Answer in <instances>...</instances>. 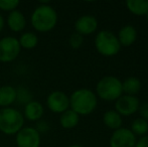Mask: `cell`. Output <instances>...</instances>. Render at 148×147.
I'll list each match as a JSON object with an SVG mask.
<instances>
[{
  "mask_svg": "<svg viewBox=\"0 0 148 147\" xmlns=\"http://www.w3.org/2000/svg\"><path fill=\"white\" fill-rule=\"evenodd\" d=\"M31 25L39 32L51 31L58 23V14L55 8L47 4L37 6L30 17Z\"/></svg>",
  "mask_w": 148,
  "mask_h": 147,
  "instance_id": "obj_1",
  "label": "cell"
},
{
  "mask_svg": "<svg viewBox=\"0 0 148 147\" xmlns=\"http://www.w3.org/2000/svg\"><path fill=\"white\" fill-rule=\"evenodd\" d=\"M97 96L89 89H79L70 97V107L80 115H89L97 107Z\"/></svg>",
  "mask_w": 148,
  "mask_h": 147,
  "instance_id": "obj_2",
  "label": "cell"
},
{
  "mask_svg": "<svg viewBox=\"0 0 148 147\" xmlns=\"http://www.w3.org/2000/svg\"><path fill=\"white\" fill-rule=\"evenodd\" d=\"M23 114L11 107L0 109V131L6 135L17 134L23 128Z\"/></svg>",
  "mask_w": 148,
  "mask_h": 147,
  "instance_id": "obj_3",
  "label": "cell"
},
{
  "mask_svg": "<svg viewBox=\"0 0 148 147\" xmlns=\"http://www.w3.org/2000/svg\"><path fill=\"white\" fill-rule=\"evenodd\" d=\"M96 92L102 100L116 101L123 95L122 82L116 77L106 76L98 82Z\"/></svg>",
  "mask_w": 148,
  "mask_h": 147,
  "instance_id": "obj_4",
  "label": "cell"
},
{
  "mask_svg": "<svg viewBox=\"0 0 148 147\" xmlns=\"http://www.w3.org/2000/svg\"><path fill=\"white\" fill-rule=\"evenodd\" d=\"M95 47L104 57H113L121 49L117 36L109 30H101L95 37Z\"/></svg>",
  "mask_w": 148,
  "mask_h": 147,
  "instance_id": "obj_5",
  "label": "cell"
},
{
  "mask_svg": "<svg viewBox=\"0 0 148 147\" xmlns=\"http://www.w3.org/2000/svg\"><path fill=\"white\" fill-rule=\"evenodd\" d=\"M18 39L13 36H5L0 39V62L9 63L18 57L20 53Z\"/></svg>",
  "mask_w": 148,
  "mask_h": 147,
  "instance_id": "obj_6",
  "label": "cell"
},
{
  "mask_svg": "<svg viewBox=\"0 0 148 147\" xmlns=\"http://www.w3.org/2000/svg\"><path fill=\"white\" fill-rule=\"evenodd\" d=\"M139 107L140 102L138 98L129 95H122L115 103V111L120 116H131L139 110Z\"/></svg>",
  "mask_w": 148,
  "mask_h": 147,
  "instance_id": "obj_7",
  "label": "cell"
},
{
  "mask_svg": "<svg viewBox=\"0 0 148 147\" xmlns=\"http://www.w3.org/2000/svg\"><path fill=\"white\" fill-rule=\"evenodd\" d=\"M16 144L18 147H39V132L33 127H23L16 134Z\"/></svg>",
  "mask_w": 148,
  "mask_h": 147,
  "instance_id": "obj_8",
  "label": "cell"
},
{
  "mask_svg": "<svg viewBox=\"0 0 148 147\" xmlns=\"http://www.w3.org/2000/svg\"><path fill=\"white\" fill-rule=\"evenodd\" d=\"M136 137L130 129L119 128L110 138V147H135Z\"/></svg>",
  "mask_w": 148,
  "mask_h": 147,
  "instance_id": "obj_9",
  "label": "cell"
},
{
  "mask_svg": "<svg viewBox=\"0 0 148 147\" xmlns=\"http://www.w3.org/2000/svg\"><path fill=\"white\" fill-rule=\"evenodd\" d=\"M47 105L49 109L53 113H64L69 110L70 98L62 91H55L51 93L47 98Z\"/></svg>",
  "mask_w": 148,
  "mask_h": 147,
  "instance_id": "obj_10",
  "label": "cell"
},
{
  "mask_svg": "<svg viewBox=\"0 0 148 147\" xmlns=\"http://www.w3.org/2000/svg\"><path fill=\"white\" fill-rule=\"evenodd\" d=\"M98 27V21L92 15H83L75 22L76 32L81 36H89L96 31Z\"/></svg>",
  "mask_w": 148,
  "mask_h": 147,
  "instance_id": "obj_11",
  "label": "cell"
},
{
  "mask_svg": "<svg viewBox=\"0 0 148 147\" xmlns=\"http://www.w3.org/2000/svg\"><path fill=\"white\" fill-rule=\"evenodd\" d=\"M7 25L14 32L22 31L26 25V20L23 13L18 10L11 11L7 17Z\"/></svg>",
  "mask_w": 148,
  "mask_h": 147,
  "instance_id": "obj_12",
  "label": "cell"
},
{
  "mask_svg": "<svg viewBox=\"0 0 148 147\" xmlns=\"http://www.w3.org/2000/svg\"><path fill=\"white\" fill-rule=\"evenodd\" d=\"M43 115V106L37 101H30L24 107L23 117L29 121H37Z\"/></svg>",
  "mask_w": 148,
  "mask_h": 147,
  "instance_id": "obj_13",
  "label": "cell"
},
{
  "mask_svg": "<svg viewBox=\"0 0 148 147\" xmlns=\"http://www.w3.org/2000/svg\"><path fill=\"white\" fill-rule=\"evenodd\" d=\"M137 37V31L134 26L132 25H125L120 29L118 32V40L120 42V45L124 46H129L133 44L136 40Z\"/></svg>",
  "mask_w": 148,
  "mask_h": 147,
  "instance_id": "obj_14",
  "label": "cell"
},
{
  "mask_svg": "<svg viewBox=\"0 0 148 147\" xmlns=\"http://www.w3.org/2000/svg\"><path fill=\"white\" fill-rule=\"evenodd\" d=\"M17 99V92L11 86L0 87V107L8 108Z\"/></svg>",
  "mask_w": 148,
  "mask_h": 147,
  "instance_id": "obj_15",
  "label": "cell"
},
{
  "mask_svg": "<svg viewBox=\"0 0 148 147\" xmlns=\"http://www.w3.org/2000/svg\"><path fill=\"white\" fill-rule=\"evenodd\" d=\"M79 120H80V116L72 109H69L66 112L62 113L60 118V123L64 129H73L78 125Z\"/></svg>",
  "mask_w": 148,
  "mask_h": 147,
  "instance_id": "obj_16",
  "label": "cell"
},
{
  "mask_svg": "<svg viewBox=\"0 0 148 147\" xmlns=\"http://www.w3.org/2000/svg\"><path fill=\"white\" fill-rule=\"evenodd\" d=\"M141 89V82L136 77H129L122 83V90L125 95L135 96Z\"/></svg>",
  "mask_w": 148,
  "mask_h": 147,
  "instance_id": "obj_17",
  "label": "cell"
},
{
  "mask_svg": "<svg viewBox=\"0 0 148 147\" xmlns=\"http://www.w3.org/2000/svg\"><path fill=\"white\" fill-rule=\"evenodd\" d=\"M104 124L110 129L117 130L122 125V117L115 110L106 111L103 116Z\"/></svg>",
  "mask_w": 148,
  "mask_h": 147,
  "instance_id": "obj_18",
  "label": "cell"
},
{
  "mask_svg": "<svg viewBox=\"0 0 148 147\" xmlns=\"http://www.w3.org/2000/svg\"><path fill=\"white\" fill-rule=\"evenodd\" d=\"M126 6L135 15H146L148 12V0H128Z\"/></svg>",
  "mask_w": 148,
  "mask_h": 147,
  "instance_id": "obj_19",
  "label": "cell"
},
{
  "mask_svg": "<svg viewBox=\"0 0 148 147\" xmlns=\"http://www.w3.org/2000/svg\"><path fill=\"white\" fill-rule=\"evenodd\" d=\"M18 42L20 47H23L25 49H32L38 43V38L36 34L33 32H24L18 39Z\"/></svg>",
  "mask_w": 148,
  "mask_h": 147,
  "instance_id": "obj_20",
  "label": "cell"
},
{
  "mask_svg": "<svg viewBox=\"0 0 148 147\" xmlns=\"http://www.w3.org/2000/svg\"><path fill=\"white\" fill-rule=\"evenodd\" d=\"M130 130L134 135L144 136L148 132V122L142 118H137L132 122Z\"/></svg>",
  "mask_w": 148,
  "mask_h": 147,
  "instance_id": "obj_21",
  "label": "cell"
},
{
  "mask_svg": "<svg viewBox=\"0 0 148 147\" xmlns=\"http://www.w3.org/2000/svg\"><path fill=\"white\" fill-rule=\"evenodd\" d=\"M19 5L17 0H0V9L4 11H14Z\"/></svg>",
  "mask_w": 148,
  "mask_h": 147,
  "instance_id": "obj_22",
  "label": "cell"
},
{
  "mask_svg": "<svg viewBox=\"0 0 148 147\" xmlns=\"http://www.w3.org/2000/svg\"><path fill=\"white\" fill-rule=\"evenodd\" d=\"M69 42H70V45L72 49H78L82 46L83 42H84V37H83V36H81V34L75 32V34H73L71 36L70 39H69Z\"/></svg>",
  "mask_w": 148,
  "mask_h": 147,
  "instance_id": "obj_23",
  "label": "cell"
},
{
  "mask_svg": "<svg viewBox=\"0 0 148 147\" xmlns=\"http://www.w3.org/2000/svg\"><path fill=\"white\" fill-rule=\"evenodd\" d=\"M138 111L141 115V118L148 121V103H144V104L140 105Z\"/></svg>",
  "mask_w": 148,
  "mask_h": 147,
  "instance_id": "obj_24",
  "label": "cell"
},
{
  "mask_svg": "<svg viewBox=\"0 0 148 147\" xmlns=\"http://www.w3.org/2000/svg\"><path fill=\"white\" fill-rule=\"evenodd\" d=\"M135 147H148V135H144L136 141Z\"/></svg>",
  "mask_w": 148,
  "mask_h": 147,
  "instance_id": "obj_25",
  "label": "cell"
},
{
  "mask_svg": "<svg viewBox=\"0 0 148 147\" xmlns=\"http://www.w3.org/2000/svg\"><path fill=\"white\" fill-rule=\"evenodd\" d=\"M3 27H4V19H3V17H2L1 14H0V32L2 31Z\"/></svg>",
  "mask_w": 148,
  "mask_h": 147,
  "instance_id": "obj_26",
  "label": "cell"
},
{
  "mask_svg": "<svg viewBox=\"0 0 148 147\" xmlns=\"http://www.w3.org/2000/svg\"><path fill=\"white\" fill-rule=\"evenodd\" d=\"M69 147H84V146H82V145H78V144H75V145H71V146H69Z\"/></svg>",
  "mask_w": 148,
  "mask_h": 147,
  "instance_id": "obj_27",
  "label": "cell"
},
{
  "mask_svg": "<svg viewBox=\"0 0 148 147\" xmlns=\"http://www.w3.org/2000/svg\"><path fill=\"white\" fill-rule=\"evenodd\" d=\"M145 16H146V19H147V21H148V12L146 13V15H145Z\"/></svg>",
  "mask_w": 148,
  "mask_h": 147,
  "instance_id": "obj_28",
  "label": "cell"
}]
</instances>
